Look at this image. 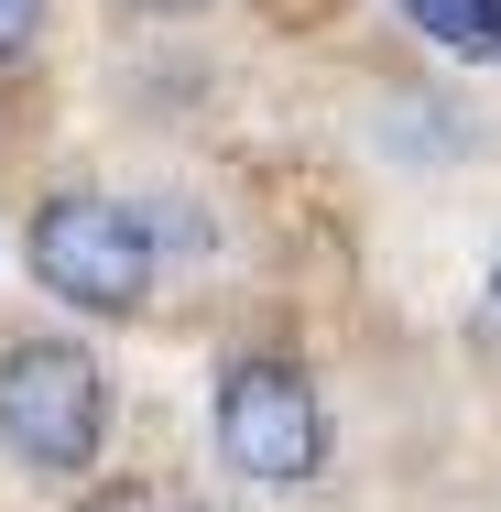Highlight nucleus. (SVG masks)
<instances>
[{"label":"nucleus","instance_id":"nucleus-1","mask_svg":"<svg viewBox=\"0 0 501 512\" xmlns=\"http://www.w3.org/2000/svg\"><path fill=\"white\" fill-rule=\"evenodd\" d=\"M109 436V382L77 338H11L0 349V447L44 480H77Z\"/></svg>","mask_w":501,"mask_h":512},{"label":"nucleus","instance_id":"nucleus-2","mask_svg":"<svg viewBox=\"0 0 501 512\" xmlns=\"http://www.w3.org/2000/svg\"><path fill=\"white\" fill-rule=\"evenodd\" d=\"M33 284L77 316H131L153 295V229H142V207L99 197V186L44 197L33 207Z\"/></svg>","mask_w":501,"mask_h":512},{"label":"nucleus","instance_id":"nucleus-3","mask_svg":"<svg viewBox=\"0 0 501 512\" xmlns=\"http://www.w3.org/2000/svg\"><path fill=\"white\" fill-rule=\"evenodd\" d=\"M218 458L240 480H262V491H295V480L327 469V404H316V382H305L295 360L240 349L218 371Z\"/></svg>","mask_w":501,"mask_h":512},{"label":"nucleus","instance_id":"nucleus-4","mask_svg":"<svg viewBox=\"0 0 501 512\" xmlns=\"http://www.w3.org/2000/svg\"><path fill=\"white\" fill-rule=\"evenodd\" d=\"M403 22L447 55H501V0H403Z\"/></svg>","mask_w":501,"mask_h":512},{"label":"nucleus","instance_id":"nucleus-5","mask_svg":"<svg viewBox=\"0 0 501 512\" xmlns=\"http://www.w3.org/2000/svg\"><path fill=\"white\" fill-rule=\"evenodd\" d=\"M33 33H44V0H0V66L33 55Z\"/></svg>","mask_w":501,"mask_h":512},{"label":"nucleus","instance_id":"nucleus-6","mask_svg":"<svg viewBox=\"0 0 501 512\" xmlns=\"http://www.w3.org/2000/svg\"><path fill=\"white\" fill-rule=\"evenodd\" d=\"M131 11H164V22H175V11H207V0H131Z\"/></svg>","mask_w":501,"mask_h":512},{"label":"nucleus","instance_id":"nucleus-7","mask_svg":"<svg viewBox=\"0 0 501 512\" xmlns=\"http://www.w3.org/2000/svg\"><path fill=\"white\" fill-rule=\"evenodd\" d=\"M491 306H501V262H491Z\"/></svg>","mask_w":501,"mask_h":512}]
</instances>
